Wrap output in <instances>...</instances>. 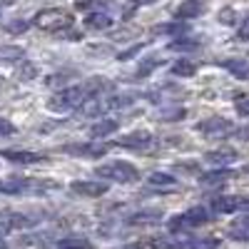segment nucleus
<instances>
[{
  "label": "nucleus",
  "instance_id": "37",
  "mask_svg": "<svg viewBox=\"0 0 249 249\" xmlns=\"http://www.w3.org/2000/svg\"><path fill=\"white\" fill-rule=\"evenodd\" d=\"M239 40H249V18L244 20V25L239 28Z\"/></svg>",
  "mask_w": 249,
  "mask_h": 249
},
{
  "label": "nucleus",
  "instance_id": "38",
  "mask_svg": "<svg viewBox=\"0 0 249 249\" xmlns=\"http://www.w3.org/2000/svg\"><path fill=\"white\" fill-rule=\"evenodd\" d=\"M195 162H177V170H184V172H197V167H192Z\"/></svg>",
  "mask_w": 249,
  "mask_h": 249
},
{
  "label": "nucleus",
  "instance_id": "6",
  "mask_svg": "<svg viewBox=\"0 0 249 249\" xmlns=\"http://www.w3.org/2000/svg\"><path fill=\"white\" fill-rule=\"evenodd\" d=\"M212 219L210 210L207 207H192V210H187L184 214H175L170 219V230L172 232H182V230H192V227H199V224H207Z\"/></svg>",
  "mask_w": 249,
  "mask_h": 249
},
{
  "label": "nucleus",
  "instance_id": "44",
  "mask_svg": "<svg viewBox=\"0 0 249 249\" xmlns=\"http://www.w3.org/2000/svg\"><path fill=\"white\" fill-rule=\"evenodd\" d=\"M244 172H249V167H244Z\"/></svg>",
  "mask_w": 249,
  "mask_h": 249
},
{
  "label": "nucleus",
  "instance_id": "18",
  "mask_svg": "<svg viewBox=\"0 0 249 249\" xmlns=\"http://www.w3.org/2000/svg\"><path fill=\"white\" fill-rule=\"evenodd\" d=\"M162 219V210H140L135 214L127 217V224H157Z\"/></svg>",
  "mask_w": 249,
  "mask_h": 249
},
{
  "label": "nucleus",
  "instance_id": "14",
  "mask_svg": "<svg viewBox=\"0 0 249 249\" xmlns=\"http://www.w3.org/2000/svg\"><path fill=\"white\" fill-rule=\"evenodd\" d=\"M110 147H115V142H105V144H68L65 152L70 155H85V157H102Z\"/></svg>",
  "mask_w": 249,
  "mask_h": 249
},
{
  "label": "nucleus",
  "instance_id": "9",
  "mask_svg": "<svg viewBox=\"0 0 249 249\" xmlns=\"http://www.w3.org/2000/svg\"><path fill=\"white\" fill-rule=\"evenodd\" d=\"M115 144L142 152V150H150V144H155V137H152L150 132H144V130H135V132H130V135H122L120 142H115Z\"/></svg>",
  "mask_w": 249,
  "mask_h": 249
},
{
  "label": "nucleus",
  "instance_id": "23",
  "mask_svg": "<svg viewBox=\"0 0 249 249\" xmlns=\"http://www.w3.org/2000/svg\"><path fill=\"white\" fill-rule=\"evenodd\" d=\"M155 35H182L187 33V25L182 23V20H177V23H164V25H155L152 28Z\"/></svg>",
  "mask_w": 249,
  "mask_h": 249
},
{
  "label": "nucleus",
  "instance_id": "24",
  "mask_svg": "<svg viewBox=\"0 0 249 249\" xmlns=\"http://www.w3.org/2000/svg\"><path fill=\"white\" fill-rule=\"evenodd\" d=\"M230 237L237 242H249V217H242L239 222H234V227L230 230Z\"/></svg>",
  "mask_w": 249,
  "mask_h": 249
},
{
  "label": "nucleus",
  "instance_id": "36",
  "mask_svg": "<svg viewBox=\"0 0 249 249\" xmlns=\"http://www.w3.org/2000/svg\"><path fill=\"white\" fill-rule=\"evenodd\" d=\"M237 112H239L242 117H249V97H242V100L237 102Z\"/></svg>",
  "mask_w": 249,
  "mask_h": 249
},
{
  "label": "nucleus",
  "instance_id": "13",
  "mask_svg": "<svg viewBox=\"0 0 249 249\" xmlns=\"http://www.w3.org/2000/svg\"><path fill=\"white\" fill-rule=\"evenodd\" d=\"M204 10H207L204 0H182V3L177 5V10H175V18H177V20H195V18H199Z\"/></svg>",
  "mask_w": 249,
  "mask_h": 249
},
{
  "label": "nucleus",
  "instance_id": "27",
  "mask_svg": "<svg viewBox=\"0 0 249 249\" xmlns=\"http://www.w3.org/2000/svg\"><path fill=\"white\" fill-rule=\"evenodd\" d=\"M28 28H30V20H25V18H15L10 23H5V33H10V35H23V33H28Z\"/></svg>",
  "mask_w": 249,
  "mask_h": 249
},
{
  "label": "nucleus",
  "instance_id": "40",
  "mask_svg": "<svg viewBox=\"0 0 249 249\" xmlns=\"http://www.w3.org/2000/svg\"><path fill=\"white\" fill-rule=\"evenodd\" d=\"M135 5H152V3H157V0H132Z\"/></svg>",
  "mask_w": 249,
  "mask_h": 249
},
{
  "label": "nucleus",
  "instance_id": "17",
  "mask_svg": "<svg viewBox=\"0 0 249 249\" xmlns=\"http://www.w3.org/2000/svg\"><path fill=\"white\" fill-rule=\"evenodd\" d=\"M239 199H242V197L222 195V197H217V199L212 202V207H214V212H219V214H232V212H239Z\"/></svg>",
  "mask_w": 249,
  "mask_h": 249
},
{
  "label": "nucleus",
  "instance_id": "1",
  "mask_svg": "<svg viewBox=\"0 0 249 249\" xmlns=\"http://www.w3.org/2000/svg\"><path fill=\"white\" fill-rule=\"evenodd\" d=\"M110 88V80L105 77H90L80 85H70V88H62L60 92H55L50 100H48V110L53 112H72V110H80L85 102H90L92 97H100Z\"/></svg>",
  "mask_w": 249,
  "mask_h": 249
},
{
  "label": "nucleus",
  "instance_id": "39",
  "mask_svg": "<svg viewBox=\"0 0 249 249\" xmlns=\"http://www.w3.org/2000/svg\"><path fill=\"white\" fill-rule=\"evenodd\" d=\"M239 212H247L249 214V197H242L239 199Z\"/></svg>",
  "mask_w": 249,
  "mask_h": 249
},
{
  "label": "nucleus",
  "instance_id": "5",
  "mask_svg": "<svg viewBox=\"0 0 249 249\" xmlns=\"http://www.w3.org/2000/svg\"><path fill=\"white\" fill-rule=\"evenodd\" d=\"M152 242H155V247H164V249H214L219 244L214 237L197 239V237L179 234V232H175V237H157Z\"/></svg>",
  "mask_w": 249,
  "mask_h": 249
},
{
  "label": "nucleus",
  "instance_id": "8",
  "mask_svg": "<svg viewBox=\"0 0 249 249\" xmlns=\"http://www.w3.org/2000/svg\"><path fill=\"white\" fill-rule=\"evenodd\" d=\"M197 132H202L207 137H227V135L234 132V127H232V122L224 120V117H210V120L197 124Z\"/></svg>",
  "mask_w": 249,
  "mask_h": 249
},
{
  "label": "nucleus",
  "instance_id": "43",
  "mask_svg": "<svg viewBox=\"0 0 249 249\" xmlns=\"http://www.w3.org/2000/svg\"><path fill=\"white\" fill-rule=\"evenodd\" d=\"M0 249H8V242L5 239H0Z\"/></svg>",
  "mask_w": 249,
  "mask_h": 249
},
{
  "label": "nucleus",
  "instance_id": "15",
  "mask_svg": "<svg viewBox=\"0 0 249 249\" xmlns=\"http://www.w3.org/2000/svg\"><path fill=\"white\" fill-rule=\"evenodd\" d=\"M3 157L13 164H37L45 162V155L40 152H28V150H3Z\"/></svg>",
  "mask_w": 249,
  "mask_h": 249
},
{
  "label": "nucleus",
  "instance_id": "30",
  "mask_svg": "<svg viewBox=\"0 0 249 249\" xmlns=\"http://www.w3.org/2000/svg\"><path fill=\"white\" fill-rule=\"evenodd\" d=\"M187 110L184 107H170V110H162L160 112V120L162 122H177V120H184Z\"/></svg>",
  "mask_w": 249,
  "mask_h": 249
},
{
  "label": "nucleus",
  "instance_id": "22",
  "mask_svg": "<svg viewBox=\"0 0 249 249\" xmlns=\"http://www.w3.org/2000/svg\"><path fill=\"white\" fill-rule=\"evenodd\" d=\"M147 184L157 187V190H170L172 184H177V179H175L170 172H152V175L147 177Z\"/></svg>",
  "mask_w": 249,
  "mask_h": 249
},
{
  "label": "nucleus",
  "instance_id": "16",
  "mask_svg": "<svg viewBox=\"0 0 249 249\" xmlns=\"http://www.w3.org/2000/svg\"><path fill=\"white\" fill-rule=\"evenodd\" d=\"M85 25L90 28V30H110L112 25H115V20H112V15L110 13H90L88 18H85Z\"/></svg>",
  "mask_w": 249,
  "mask_h": 249
},
{
  "label": "nucleus",
  "instance_id": "26",
  "mask_svg": "<svg viewBox=\"0 0 249 249\" xmlns=\"http://www.w3.org/2000/svg\"><path fill=\"white\" fill-rule=\"evenodd\" d=\"M25 57L23 48H18V45H0V60H5V62H20Z\"/></svg>",
  "mask_w": 249,
  "mask_h": 249
},
{
  "label": "nucleus",
  "instance_id": "35",
  "mask_svg": "<svg viewBox=\"0 0 249 249\" xmlns=\"http://www.w3.org/2000/svg\"><path fill=\"white\" fill-rule=\"evenodd\" d=\"M142 48H144V45H142V43H137V45H132L130 50H124V53H120V55H117V60H130V57H135L137 53H142Z\"/></svg>",
  "mask_w": 249,
  "mask_h": 249
},
{
  "label": "nucleus",
  "instance_id": "41",
  "mask_svg": "<svg viewBox=\"0 0 249 249\" xmlns=\"http://www.w3.org/2000/svg\"><path fill=\"white\" fill-rule=\"evenodd\" d=\"M8 5H13V0H0V8H8Z\"/></svg>",
  "mask_w": 249,
  "mask_h": 249
},
{
  "label": "nucleus",
  "instance_id": "21",
  "mask_svg": "<svg viewBox=\"0 0 249 249\" xmlns=\"http://www.w3.org/2000/svg\"><path fill=\"white\" fill-rule=\"evenodd\" d=\"M222 68L227 72H232L234 77H249V62L247 60H237V57H230L222 62Z\"/></svg>",
  "mask_w": 249,
  "mask_h": 249
},
{
  "label": "nucleus",
  "instance_id": "3",
  "mask_svg": "<svg viewBox=\"0 0 249 249\" xmlns=\"http://www.w3.org/2000/svg\"><path fill=\"white\" fill-rule=\"evenodd\" d=\"M95 175L102 182H120V184H130L140 179V172L132 162L124 160H112V162H102L95 167Z\"/></svg>",
  "mask_w": 249,
  "mask_h": 249
},
{
  "label": "nucleus",
  "instance_id": "12",
  "mask_svg": "<svg viewBox=\"0 0 249 249\" xmlns=\"http://www.w3.org/2000/svg\"><path fill=\"white\" fill-rule=\"evenodd\" d=\"M234 177V172L230 167H222V170H210V172H199V184L207 187V190H214V187H222L224 182H230Z\"/></svg>",
  "mask_w": 249,
  "mask_h": 249
},
{
  "label": "nucleus",
  "instance_id": "19",
  "mask_svg": "<svg viewBox=\"0 0 249 249\" xmlns=\"http://www.w3.org/2000/svg\"><path fill=\"white\" fill-rule=\"evenodd\" d=\"M105 112H107V105H105V100H100V97H92L90 102H85V105L77 110L80 117H100Z\"/></svg>",
  "mask_w": 249,
  "mask_h": 249
},
{
  "label": "nucleus",
  "instance_id": "42",
  "mask_svg": "<svg viewBox=\"0 0 249 249\" xmlns=\"http://www.w3.org/2000/svg\"><path fill=\"white\" fill-rule=\"evenodd\" d=\"M124 249H142V247H140V244H127Z\"/></svg>",
  "mask_w": 249,
  "mask_h": 249
},
{
  "label": "nucleus",
  "instance_id": "29",
  "mask_svg": "<svg viewBox=\"0 0 249 249\" xmlns=\"http://www.w3.org/2000/svg\"><path fill=\"white\" fill-rule=\"evenodd\" d=\"M60 249H92V244L88 239H80V237H70V239H62L57 244Z\"/></svg>",
  "mask_w": 249,
  "mask_h": 249
},
{
  "label": "nucleus",
  "instance_id": "31",
  "mask_svg": "<svg viewBox=\"0 0 249 249\" xmlns=\"http://www.w3.org/2000/svg\"><path fill=\"white\" fill-rule=\"evenodd\" d=\"M170 50H177V53H190V50H197V43L190 37H182V40H172L170 43Z\"/></svg>",
  "mask_w": 249,
  "mask_h": 249
},
{
  "label": "nucleus",
  "instance_id": "4",
  "mask_svg": "<svg viewBox=\"0 0 249 249\" xmlns=\"http://www.w3.org/2000/svg\"><path fill=\"white\" fill-rule=\"evenodd\" d=\"M55 182L48 179H23V177H13V179H0V192L3 195H43L55 190Z\"/></svg>",
  "mask_w": 249,
  "mask_h": 249
},
{
  "label": "nucleus",
  "instance_id": "7",
  "mask_svg": "<svg viewBox=\"0 0 249 249\" xmlns=\"http://www.w3.org/2000/svg\"><path fill=\"white\" fill-rule=\"evenodd\" d=\"M35 224H37V217H33V214L0 210V237H5L15 230H30V227H35Z\"/></svg>",
  "mask_w": 249,
  "mask_h": 249
},
{
  "label": "nucleus",
  "instance_id": "33",
  "mask_svg": "<svg viewBox=\"0 0 249 249\" xmlns=\"http://www.w3.org/2000/svg\"><path fill=\"white\" fill-rule=\"evenodd\" d=\"M18 132V127L10 122V120H5V117H0V135H15Z\"/></svg>",
  "mask_w": 249,
  "mask_h": 249
},
{
  "label": "nucleus",
  "instance_id": "34",
  "mask_svg": "<svg viewBox=\"0 0 249 249\" xmlns=\"http://www.w3.org/2000/svg\"><path fill=\"white\" fill-rule=\"evenodd\" d=\"M35 72H37V70L33 68V62H25V60H23V68H20L18 75L23 77V80H30V77H35Z\"/></svg>",
  "mask_w": 249,
  "mask_h": 249
},
{
  "label": "nucleus",
  "instance_id": "25",
  "mask_svg": "<svg viewBox=\"0 0 249 249\" xmlns=\"http://www.w3.org/2000/svg\"><path fill=\"white\" fill-rule=\"evenodd\" d=\"M195 72H197V65H195V62H190V60L172 62V75H177V77H192Z\"/></svg>",
  "mask_w": 249,
  "mask_h": 249
},
{
  "label": "nucleus",
  "instance_id": "11",
  "mask_svg": "<svg viewBox=\"0 0 249 249\" xmlns=\"http://www.w3.org/2000/svg\"><path fill=\"white\" fill-rule=\"evenodd\" d=\"M239 160L237 150H230V147H222V150H210L204 155V162L207 164H214V170H222V167H230Z\"/></svg>",
  "mask_w": 249,
  "mask_h": 249
},
{
  "label": "nucleus",
  "instance_id": "32",
  "mask_svg": "<svg viewBox=\"0 0 249 249\" xmlns=\"http://www.w3.org/2000/svg\"><path fill=\"white\" fill-rule=\"evenodd\" d=\"M157 62H160V57H147V60H142L140 68H137V77H147V75L157 68Z\"/></svg>",
  "mask_w": 249,
  "mask_h": 249
},
{
  "label": "nucleus",
  "instance_id": "2",
  "mask_svg": "<svg viewBox=\"0 0 249 249\" xmlns=\"http://www.w3.org/2000/svg\"><path fill=\"white\" fill-rule=\"evenodd\" d=\"M30 25L45 30V33H68L75 25V18H72V13L62 10V8H45V10L35 13Z\"/></svg>",
  "mask_w": 249,
  "mask_h": 249
},
{
  "label": "nucleus",
  "instance_id": "28",
  "mask_svg": "<svg viewBox=\"0 0 249 249\" xmlns=\"http://www.w3.org/2000/svg\"><path fill=\"white\" fill-rule=\"evenodd\" d=\"M72 77H75V72H55V75H48V77H45V85H50V88H62V85H68Z\"/></svg>",
  "mask_w": 249,
  "mask_h": 249
},
{
  "label": "nucleus",
  "instance_id": "20",
  "mask_svg": "<svg viewBox=\"0 0 249 249\" xmlns=\"http://www.w3.org/2000/svg\"><path fill=\"white\" fill-rule=\"evenodd\" d=\"M117 120H100V122H95L92 127H90V137H95V140H102V137H107V135H112V132H117Z\"/></svg>",
  "mask_w": 249,
  "mask_h": 249
},
{
  "label": "nucleus",
  "instance_id": "10",
  "mask_svg": "<svg viewBox=\"0 0 249 249\" xmlns=\"http://www.w3.org/2000/svg\"><path fill=\"white\" fill-rule=\"evenodd\" d=\"M70 190L80 197H102V195H107L110 184L92 182V179H75V182H70Z\"/></svg>",
  "mask_w": 249,
  "mask_h": 249
}]
</instances>
